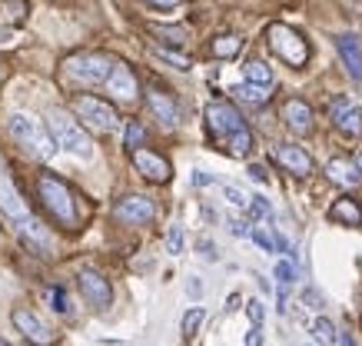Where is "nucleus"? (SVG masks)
<instances>
[{"instance_id": "f257e3e1", "label": "nucleus", "mask_w": 362, "mask_h": 346, "mask_svg": "<svg viewBox=\"0 0 362 346\" xmlns=\"http://www.w3.org/2000/svg\"><path fill=\"white\" fill-rule=\"evenodd\" d=\"M7 130H11V137L17 140V146H23V150L30 156H37V160H54L57 150H60L54 134H47L44 123L37 120V117H30V113H11Z\"/></svg>"}, {"instance_id": "f03ea898", "label": "nucleus", "mask_w": 362, "mask_h": 346, "mask_svg": "<svg viewBox=\"0 0 362 346\" xmlns=\"http://www.w3.org/2000/svg\"><path fill=\"white\" fill-rule=\"evenodd\" d=\"M50 134H54L57 146L66 150V154L80 156V160H90V156H93V144H90V137L83 134V127H80L70 113H64V110L50 113Z\"/></svg>"}, {"instance_id": "7ed1b4c3", "label": "nucleus", "mask_w": 362, "mask_h": 346, "mask_svg": "<svg viewBox=\"0 0 362 346\" xmlns=\"http://www.w3.org/2000/svg\"><path fill=\"white\" fill-rule=\"evenodd\" d=\"M37 193H40V200H44L47 210L54 213V217L64 226H74V224H77L74 193H70V187H66L60 177H50V173H44V177L37 180Z\"/></svg>"}, {"instance_id": "20e7f679", "label": "nucleus", "mask_w": 362, "mask_h": 346, "mask_svg": "<svg viewBox=\"0 0 362 346\" xmlns=\"http://www.w3.org/2000/svg\"><path fill=\"white\" fill-rule=\"evenodd\" d=\"M266 40L273 47V54L279 57V60H286L289 67H303L309 60L306 37L299 34V30H293V27H286V23H273V27L266 30Z\"/></svg>"}, {"instance_id": "39448f33", "label": "nucleus", "mask_w": 362, "mask_h": 346, "mask_svg": "<svg viewBox=\"0 0 362 346\" xmlns=\"http://www.w3.org/2000/svg\"><path fill=\"white\" fill-rule=\"evenodd\" d=\"M113 67H117V64H113L107 54H77L64 64L66 77L77 80V83H87V87H93V83H107L110 74H113Z\"/></svg>"}, {"instance_id": "423d86ee", "label": "nucleus", "mask_w": 362, "mask_h": 346, "mask_svg": "<svg viewBox=\"0 0 362 346\" xmlns=\"http://www.w3.org/2000/svg\"><path fill=\"white\" fill-rule=\"evenodd\" d=\"M74 113H77L87 127H93L97 134H113L117 123H120L117 110H113L107 100H100V97H77V100H74Z\"/></svg>"}, {"instance_id": "0eeeda50", "label": "nucleus", "mask_w": 362, "mask_h": 346, "mask_svg": "<svg viewBox=\"0 0 362 346\" xmlns=\"http://www.w3.org/2000/svg\"><path fill=\"white\" fill-rule=\"evenodd\" d=\"M11 320H13V326H17V333H21L30 346H50L57 340L50 323H47L44 316H37L30 306H17V310L11 313Z\"/></svg>"}, {"instance_id": "6e6552de", "label": "nucleus", "mask_w": 362, "mask_h": 346, "mask_svg": "<svg viewBox=\"0 0 362 346\" xmlns=\"http://www.w3.org/2000/svg\"><path fill=\"white\" fill-rule=\"evenodd\" d=\"M206 127H209V134L223 137V140H230L233 134L246 130V123H243L240 110H236L233 103H226V100H213L206 107Z\"/></svg>"}, {"instance_id": "1a4fd4ad", "label": "nucleus", "mask_w": 362, "mask_h": 346, "mask_svg": "<svg viewBox=\"0 0 362 346\" xmlns=\"http://www.w3.org/2000/svg\"><path fill=\"white\" fill-rule=\"evenodd\" d=\"M113 217L127 226H143L156 217V203L150 200V197H143V193H127V197L113 207Z\"/></svg>"}, {"instance_id": "9d476101", "label": "nucleus", "mask_w": 362, "mask_h": 346, "mask_svg": "<svg viewBox=\"0 0 362 346\" xmlns=\"http://www.w3.org/2000/svg\"><path fill=\"white\" fill-rule=\"evenodd\" d=\"M77 287H80V293H83V300H87L93 310H107V306L113 303L110 279L103 277V273H97V270H80Z\"/></svg>"}, {"instance_id": "9b49d317", "label": "nucleus", "mask_w": 362, "mask_h": 346, "mask_svg": "<svg viewBox=\"0 0 362 346\" xmlns=\"http://www.w3.org/2000/svg\"><path fill=\"white\" fill-rule=\"evenodd\" d=\"M0 213H4L7 220H13L17 226L33 220L30 210H27V203H23V197H21V190L13 187V180L7 170H0Z\"/></svg>"}, {"instance_id": "f8f14e48", "label": "nucleus", "mask_w": 362, "mask_h": 346, "mask_svg": "<svg viewBox=\"0 0 362 346\" xmlns=\"http://www.w3.org/2000/svg\"><path fill=\"white\" fill-rule=\"evenodd\" d=\"M329 120L336 123V130L346 137H359L362 134V110L349 97H336L329 103Z\"/></svg>"}, {"instance_id": "ddd939ff", "label": "nucleus", "mask_w": 362, "mask_h": 346, "mask_svg": "<svg viewBox=\"0 0 362 346\" xmlns=\"http://www.w3.org/2000/svg\"><path fill=\"white\" fill-rule=\"evenodd\" d=\"M273 156H276V163L286 167L293 177H309V173H313V156L296 144H279L273 150Z\"/></svg>"}, {"instance_id": "4468645a", "label": "nucleus", "mask_w": 362, "mask_h": 346, "mask_svg": "<svg viewBox=\"0 0 362 346\" xmlns=\"http://www.w3.org/2000/svg\"><path fill=\"white\" fill-rule=\"evenodd\" d=\"M133 167L140 170L146 180H153V183H166L173 177V167L160 154H153V150H133Z\"/></svg>"}, {"instance_id": "2eb2a0df", "label": "nucleus", "mask_w": 362, "mask_h": 346, "mask_svg": "<svg viewBox=\"0 0 362 346\" xmlns=\"http://www.w3.org/2000/svg\"><path fill=\"white\" fill-rule=\"evenodd\" d=\"M336 50H339V60L346 74H349L356 83H362V44L356 34H339L336 37Z\"/></svg>"}, {"instance_id": "dca6fc26", "label": "nucleus", "mask_w": 362, "mask_h": 346, "mask_svg": "<svg viewBox=\"0 0 362 346\" xmlns=\"http://www.w3.org/2000/svg\"><path fill=\"white\" fill-rule=\"evenodd\" d=\"M283 120L293 134H309V130H313V107H309L306 100L293 97V100L283 103Z\"/></svg>"}, {"instance_id": "f3484780", "label": "nucleus", "mask_w": 362, "mask_h": 346, "mask_svg": "<svg viewBox=\"0 0 362 346\" xmlns=\"http://www.w3.org/2000/svg\"><path fill=\"white\" fill-rule=\"evenodd\" d=\"M146 103H150V110L156 113V120L163 123V127H176V123H180V107H176V100L170 93L150 90V93H146Z\"/></svg>"}, {"instance_id": "a211bd4d", "label": "nucleus", "mask_w": 362, "mask_h": 346, "mask_svg": "<svg viewBox=\"0 0 362 346\" xmlns=\"http://www.w3.org/2000/svg\"><path fill=\"white\" fill-rule=\"evenodd\" d=\"M107 90H110V97H117V100H133L136 97V77H133V70L127 64H117L110 80H107Z\"/></svg>"}, {"instance_id": "6ab92c4d", "label": "nucleus", "mask_w": 362, "mask_h": 346, "mask_svg": "<svg viewBox=\"0 0 362 346\" xmlns=\"http://www.w3.org/2000/svg\"><path fill=\"white\" fill-rule=\"evenodd\" d=\"M326 173H329V180L339 183V187H352V183L362 177L359 167H356V160H346V156H332L329 163H326Z\"/></svg>"}, {"instance_id": "aec40b11", "label": "nucleus", "mask_w": 362, "mask_h": 346, "mask_svg": "<svg viewBox=\"0 0 362 346\" xmlns=\"http://www.w3.org/2000/svg\"><path fill=\"white\" fill-rule=\"evenodd\" d=\"M329 220L332 224H346V226H359L362 224V207L352 197H342L329 207Z\"/></svg>"}, {"instance_id": "412c9836", "label": "nucleus", "mask_w": 362, "mask_h": 346, "mask_svg": "<svg viewBox=\"0 0 362 346\" xmlns=\"http://www.w3.org/2000/svg\"><path fill=\"white\" fill-rule=\"evenodd\" d=\"M309 330H313V340H316V343H322V346H339V340H342V336L336 333L332 320H326V316H316Z\"/></svg>"}, {"instance_id": "4be33fe9", "label": "nucleus", "mask_w": 362, "mask_h": 346, "mask_svg": "<svg viewBox=\"0 0 362 346\" xmlns=\"http://www.w3.org/2000/svg\"><path fill=\"white\" fill-rule=\"evenodd\" d=\"M233 93L240 97V100H246V103H252V107H259V103H266L269 100V87H259V83H240V87H233Z\"/></svg>"}, {"instance_id": "5701e85b", "label": "nucleus", "mask_w": 362, "mask_h": 346, "mask_svg": "<svg viewBox=\"0 0 362 346\" xmlns=\"http://www.w3.org/2000/svg\"><path fill=\"white\" fill-rule=\"evenodd\" d=\"M246 80L250 83H259V87H273V67H266L263 60H250L246 67H243Z\"/></svg>"}, {"instance_id": "b1692460", "label": "nucleus", "mask_w": 362, "mask_h": 346, "mask_svg": "<svg viewBox=\"0 0 362 346\" xmlns=\"http://www.w3.org/2000/svg\"><path fill=\"white\" fill-rule=\"evenodd\" d=\"M243 50V40L236 34H223L213 40V54L220 57V60H233V57Z\"/></svg>"}, {"instance_id": "393cba45", "label": "nucleus", "mask_w": 362, "mask_h": 346, "mask_svg": "<svg viewBox=\"0 0 362 346\" xmlns=\"http://www.w3.org/2000/svg\"><path fill=\"white\" fill-rule=\"evenodd\" d=\"M226 150H230V156H250L252 154V134L250 130L233 134L230 140H226Z\"/></svg>"}, {"instance_id": "a878e982", "label": "nucleus", "mask_w": 362, "mask_h": 346, "mask_svg": "<svg viewBox=\"0 0 362 346\" xmlns=\"http://www.w3.org/2000/svg\"><path fill=\"white\" fill-rule=\"evenodd\" d=\"M199 323H203V306H189L187 313H183V323H180V333H183V340H193L199 330Z\"/></svg>"}, {"instance_id": "bb28decb", "label": "nucleus", "mask_w": 362, "mask_h": 346, "mask_svg": "<svg viewBox=\"0 0 362 346\" xmlns=\"http://www.w3.org/2000/svg\"><path fill=\"white\" fill-rule=\"evenodd\" d=\"M153 54L160 57V60H166V64H173L176 70H189V57L180 54V50H170V47H153Z\"/></svg>"}, {"instance_id": "cd10ccee", "label": "nucleus", "mask_w": 362, "mask_h": 346, "mask_svg": "<svg viewBox=\"0 0 362 346\" xmlns=\"http://www.w3.org/2000/svg\"><path fill=\"white\" fill-rule=\"evenodd\" d=\"M273 277H276V283L286 290V287H293V283H296V267H293L289 260H279V263L273 267Z\"/></svg>"}, {"instance_id": "c85d7f7f", "label": "nucleus", "mask_w": 362, "mask_h": 346, "mask_svg": "<svg viewBox=\"0 0 362 346\" xmlns=\"http://www.w3.org/2000/svg\"><path fill=\"white\" fill-rule=\"evenodd\" d=\"M166 253H170V257H180V253H183V226L180 224H173L170 233H166Z\"/></svg>"}, {"instance_id": "c756f323", "label": "nucleus", "mask_w": 362, "mask_h": 346, "mask_svg": "<svg viewBox=\"0 0 362 346\" xmlns=\"http://www.w3.org/2000/svg\"><path fill=\"white\" fill-rule=\"evenodd\" d=\"M252 217V220H266V217H273V207H269V200L266 197H252L250 200V210H246Z\"/></svg>"}, {"instance_id": "7c9ffc66", "label": "nucleus", "mask_w": 362, "mask_h": 346, "mask_svg": "<svg viewBox=\"0 0 362 346\" xmlns=\"http://www.w3.org/2000/svg\"><path fill=\"white\" fill-rule=\"evenodd\" d=\"M143 140H146V130H143V123L130 120V123H127V146H130V150H140Z\"/></svg>"}, {"instance_id": "2f4dec72", "label": "nucleus", "mask_w": 362, "mask_h": 346, "mask_svg": "<svg viewBox=\"0 0 362 346\" xmlns=\"http://www.w3.org/2000/svg\"><path fill=\"white\" fill-rule=\"evenodd\" d=\"M223 197H226V200H230L236 210H250V200H252V197H246V193L236 190V187H230V183L223 187Z\"/></svg>"}, {"instance_id": "473e14b6", "label": "nucleus", "mask_w": 362, "mask_h": 346, "mask_svg": "<svg viewBox=\"0 0 362 346\" xmlns=\"http://www.w3.org/2000/svg\"><path fill=\"white\" fill-rule=\"evenodd\" d=\"M156 37H166L170 44H187V27H153Z\"/></svg>"}, {"instance_id": "72a5a7b5", "label": "nucleus", "mask_w": 362, "mask_h": 346, "mask_svg": "<svg viewBox=\"0 0 362 346\" xmlns=\"http://www.w3.org/2000/svg\"><path fill=\"white\" fill-rule=\"evenodd\" d=\"M50 306H54L57 313H70V303H66V293L60 290V287H54V290H50Z\"/></svg>"}, {"instance_id": "f704fd0d", "label": "nucleus", "mask_w": 362, "mask_h": 346, "mask_svg": "<svg viewBox=\"0 0 362 346\" xmlns=\"http://www.w3.org/2000/svg\"><path fill=\"white\" fill-rule=\"evenodd\" d=\"M246 316L252 320V326H259V323H263V316H266V306L259 300H250V303H246Z\"/></svg>"}, {"instance_id": "c9c22d12", "label": "nucleus", "mask_w": 362, "mask_h": 346, "mask_svg": "<svg viewBox=\"0 0 362 346\" xmlns=\"http://www.w3.org/2000/svg\"><path fill=\"white\" fill-rule=\"evenodd\" d=\"M197 250H199V257L203 260H216V246H213V240H206V236L197 240Z\"/></svg>"}, {"instance_id": "e433bc0d", "label": "nucleus", "mask_w": 362, "mask_h": 346, "mask_svg": "<svg viewBox=\"0 0 362 346\" xmlns=\"http://www.w3.org/2000/svg\"><path fill=\"white\" fill-rule=\"evenodd\" d=\"M252 240H256V243L263 246L266 253H273V250H276V243H273V236H269V233H263V230H252Z\"/></svg>"}, {"instance_id": "4c0bfd02", "label": "nucleus", "mask_w": 362, "mask_h": 346, "mask_svg": "<svg viewBox=\"0 0 362 346\" xmlns=\"http://www.w3.org/2000/svg\"><path fill=\"white\" fill-rule=\"evenodd\" d=\"M230 233L233 236H252V226L246 220H230Z\"/></svg>"}, {"instance_id": "58836bf2", "label": "nucleus", "mask_w": 362, "mask_h": 346, "mask_svg": "<svg viewBox=\"0 0 362 346\" xmlns=\"http://www.w3.org/2000/svg\"><path fill=\"white\" fill-rule=\"evenodd\" d=\"M256 183H269V173H266V167H259V163H250V170H246Z\"/></svg>"}, {"instance_id": "ea45409f", "label": "nucleus", "mask_w": 362, "mask_h": 346, "mask_svg": "<svg viewBox=\"0 0 362 346\" xmlns=\"http://www.w3.org/2000/svg\"><path fill=\"white\" fill-rule=\"evenodd\" d=\"M243 346H263V330H259V326H252L250 333H246V343Z\"/></svg>"}, {"instance_id": "a19ab883", "label": "nucleus", "mask_w": 362, "mask_h": 346, "mask_svg": "<svg viewBox=\"0 0 362 346\" xmlns=\"http://www.w3.org/2000/svg\"><path fill=\"white\" fill-rule=\"evenodd\" d=\"M187 296H193V300H199V296H203V283H199L197 277H189V283H187Z\"/></svg>"}, {"instance_id": "79ce46f5", "label": "nucleus", "mask_w": 362, "mask_h": 346, "mask_svg": "<svg viewBox=\"0 0 362 346\" xmlns=\"http://www.w3.org/2000/svg\"><path fill=\"white\" fill-rule=\"evenodd\" d=\"M150 7H160V11H170V7H176L180 0H146Z\"/></svg>"}, {"instance_id": "37998d69", "label": "nucleus", "mask_w": 362, "mask_h": 346, "mask_svg": "<svg viewBox=\"0 0 362 346\" xmlns=\"http://www.w3.org/2000/svg\"><path fill=\"white\" fill-rule=\"evenodd\" d=\"M193 183H197V187H206V183H213V177L203 173V170H197V173H193Z\"/></svg>"}, {"instance_id": "c03bdc74", "label": "nucleus", "mask_w": 362, "mask_h": 346, "mask_svg": "<svg viewBox=\"0 0 362 346\" xmlns=\"http://www.w3.org/2000/svg\"><path fill=\"white\" fill-rule=\"evenodd\" d=\"M339 346H356V340H352V336H342Z\"/></svg>"}, {"instance_id": "a18cd8bd", "label": "nucleus", "mask_w": 362, "mask_h": 346, "mask_svg": "<svg viewBox=\"0 0 362 346\" xmlns=\"http://www.w3.org/2000/svg\"><path fill=\"white\" fill-rule=\"evenodd\" d=\"M356 167H359V173H362V154H359V156H356Z\"/></svg>"}, {"instance_id": "49530a36", "label": "nucleus", "mask_w": 362, "mask_h": 346, "mask_svg": "<svg viewBox=\"0 0 362 346\" xmlns=\"http://www.w3.org/2000/svg\"><path fill=\"white\" fill-rule=\"evenodd\" d=\"M0 346H7V343H0Z\"/></svg>"}]
</instances>
